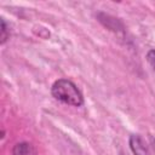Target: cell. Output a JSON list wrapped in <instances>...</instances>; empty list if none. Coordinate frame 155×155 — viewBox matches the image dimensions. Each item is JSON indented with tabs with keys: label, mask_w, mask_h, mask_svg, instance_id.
I'll return each mask as SVG.
<instances>
[{
	"label": "cell",
	"mask_w": 155,
	"mask_h": 155,
	"mask_svg": "<svg viewBox=\"0 0 155 155\" xmlns=\"http://www.w3.org/2000/svg\"><path fill=\"white\" fill-rule=\"evenodd\" d=\"M52 96L65 104L73 107L84 105V96L78 88V86L69 79H58L52 84L51 87Z\"/></svg>",
	"instance_id": "6da1fadb"
},
{
	"label": "cell",
	"mask_w": 155,
	"mask_h": 155,
	"mask_svg": "<svg viewBox=\"0 0 155 155\" xmlns=\"http://www.w3.org/2000/svg\"><path fill=\"white\" fill-rule=\"evenodd\" d=\"M128 144L133 155H150L148 145L139 134H131L128 139Z\"/></svg>",
	"instance_id": "7a4b0ae2"
},
{
	"label": "cell",
	"mask_w": 155,
	"mask_h": 155,
	"mask_svg": "<svg viewBox=\"0 0 155 155\" xmlns=\"http://www.w3.org/2000/svg\"><path fill=\"white\" fill-rule=\"evenodd\" d=\"M12 155H34V148L27 142L17 143L12 149Z\"/></svg>",
	"instance_id": "3957f363"
},
{
	"label": "cell",
	"mask_w": 155,
	"mask_h": 155,
	"mask_svg": "<svg viewBox=\"0 0 155 155\" xmlns=\"http://www.w3.org/2000/svg\"><path fill=\"white\" fill-rule=\"evenodd\" d=\"M1 33H0V44L1 45H4L6 41H7V39H8V36H10V30H8V27H7V24H6V21L4 19V18H1Z\"/></svg>",
	"instance_id": "277c9868"
},
{
	"label": "cell",
	"mask_w": 155,
	"mask_h": 155,
	"mask_svg": "<svg viewBox=\"0 0 155 155\" xmlns=\"http://www.w3.org/2000/svg\"><path fill=\"white\" fill-rule=\"evenodd\" d=\"M147 61L149 63V65L153 68V70L155 71V50L151 48L147 52Z\"/></svg>",
	"instance_id": "5b68a950"
},
{
	"label": "cell",
	"mask_w": 155,
	"mask_h": 155,
	"mask_svg": "<svg viewBox=\"0 0 155 155\" xmlns=\"http://www.w3.org/2000/svg\"><path fill=\"white\" fill-rule=\"evenodd\" d=\"M151 144H153V148H154V150H155V139H154V138H151Z\"/></svg>",
	"instance_id": "8992f818"
}]
</instances>
